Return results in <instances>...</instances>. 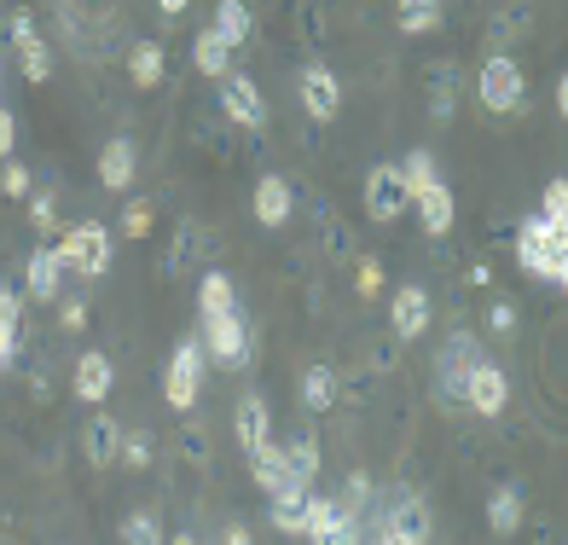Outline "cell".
<instances>
[{
    "label": "cell",
    "mask_w": 568,
    "mask_h": 545,
    "mask_svg": "<svg viewBox=\"0 0 568 545\" xmlns=\"http://www.w3.org/2000/svg\"><path fill=\"white\" fill-rule=\"evenodd\" d=\"M516 262H523L534 279H546V284H568V239H562V226L528 215L523 226H516Z\"/></svg>",
    "instance_id": "1"
},
{
    "label": "cell",
    "mask_w": 568,
    "mask_h": 545,
    "mask_svg": "<svg viewBox=\"0 0 568 545\" xmlns=\"http://www.w3.org/2000/svg\"><path fill=\"white\" fill-rule=\"evenodd\" d=\"M59 262H64V273H82V279H99V273H111V262H116V239L99 221H82V226H64L59 232Z\"/></svg>",
    "instance_id": "2"
},
{
    "label": "cell",
    "mask_w": 568,
    "mask_h": 545,
    "mask_svg": "<svg viewBox=\"0 0 568 545\" xmlns=\"http://www.w3.org/2000/svg\"><path fill=\"white\" fill-rule=\"evenodd\" d=\"M250 325L239 320V307L232 314H215V320H203V354L215 360V366H250Z\"/></svg>",
    "instance_id": "3"
},
{
    "label": "cell",
    "mask_w": 568,
    "mask_h": 545,
    "mask_svg": "<svg viewBox=\"0 0 568 545\" xmlns=\"http://www.w3.org/2000/svg\"><path fill=\"white\" fill-rule=\"evenodd\" d=\"M302 534L307 539H359V516H348L337 499L307 487L302 493Z\"/></svg>",
    "instance_id": "4"
},
{
    "label": "cell",
    "mask_w": 568,
    "mask_h": 545,
    "mask_svg": "<svg viewBox=\"0 0 568 545\" xmlns=\"http://www.w3.org/2000/svg\"><path fill=\"white\" fill-rule=\"evenodd\" d=\"M481 105L499 111V117L523 111V70H516L510 53H494V59L481 64Z\"/></svg>",
    "instance_id": "5"
},
{
    "label": "cell",
    "mask_w": 568,
    "mask_h": 545,
    "mask_svg": "<svg viewBox=\"0 0 568 545\" xmlns=\"http://www.w3.org/2000/svg\"><path fill=\"white\" fill-rule=\"evenodd\" d=\"M464 406L470 412H481V418H499L505 412V401H510V383H505V372L499 366H487V360H470L464 366Z\"/></svg>",
    "instance_id": "6"
},
{
    "label": "cell",
    "mask_w": 568,
    "mask_h": 545,
    "mask_svg": "<svg viewBox=\"0 0 568 545\" xmlns=\"http://www.w3.org/2000/svg\"><path fill=\"white\" fill-rule=\"evenodd\" d=\"M406 203H412V192H406V180H400V163H377L366 174V215L389 226V221L406 215Z\"/></svg>",
    "instance_id": "7"
},
{
    "label": "cell",
    "mask_w": 568,
    "mask_h": 545,
    "mask_svg": "<svg viewBox=\"0 0 568 545\" xmlns=\"http://www.w3.org/2000/svg\"><path fill=\"white\" fill-rule=\"evenodd\" d=\"M221 111L239 122V128H262V122H267L262 88H255L250 75H239V70H226V75H221Z\"/></svg>",
    "instance_id": "8"
},
{
    "label": "cell",
    "mask_w": 568,
    "mask_h": 545,
    "mask_svg": "<svg viewBox=\"0 0 568 545\" xmlns=\"http://www.w3.org/2000/svg\"><path fill=\"white\" fill-rule=\"evenodd\" d=\"M429 291L424 284H400V291L389 296V331L400 336V343H412V336H424L429 331Z\"/></svg>",
    "instance_id": "9"
},
{
    "label": "cell",
    "mask_w": 568,
    "mask_h": 545,
    "mask_svg": "<svg viewBox=\"0 0 568 545\" xmlns=\"http://www.w3.org/2000/svg\"><path fill=\"white\" fill-rule=\"evenodd\" d=\"M12 53H18L23 75H30L36 88L53 75V53H47V41L36 36V18H30V12H12Z\"/></svg>",
    "instance_id": "10"
},
{
    "label": "cell",
    "mask_w": 568,
    "mask_h": 545,
    "mask_svg": "<svg viewBox=\"0 0 568 545\" xmlns=\"http://www.w3.org/2000/svg\"><path fill=\"white\" fill-rule=\"evenodd\" d=\"M302 111L314 117V122H331V117L343 111V82L325 64H307L302 70Z\"/></svg>",
    "instance_id": "11"
},
{
    "label": "cell",
    "mask_w": 568,
    "mask_h": 545,
    "mask_svg": "<svg viewBox=\"0 0 568 545\" xmlns=\"http://www.w3.org/2000/svg\"><path fill=\"white\" fill-rule=\"evenodd\" d=\"M70 388L82 395L88 406H99L116 388V372H111V354H99V349H88L82 360H75V377H70Z\"/></svg>",
    "instance_id": "12"
},
{
    "label": "cell",
    "mask_w": 568,
    "mask_h": 545,
    "mask_svg": "<svg viewBox=\"0 0 568 545\" xmlns=\"http://www.w3.org/2000/svg\"><path fill=\"white\" fill-rule=\"evenodd\" d=\"M412 203H418V215H424V232H429V239H447V232H453V186H447V180L435 174L424 192H412Z\"/></svg>",
    "instance_id": "13"
},
{
    "label": "cell",
    "mask_w": 568,
    "mask_h": 545,
    "mask_svg": "<svg viewBox=\"0 0 568 545\" xmlns=\"http://www.w3.org/2000/svg\"><path fill=\"white\" fill-rule=\"evenodd\" d=\"M134 169H140L134 140H111L105 151H99V186H105V192H128V186H134Z\"/></svg>",
    "instance_id": "14"
},
{
    "label": "cell",
    "mask_w": 568,
    "mask_h": 545,
    "mask_svg": "<svg viewBox=\"0 0 568 545\" xmlns=\"http://www.w3.org/2000/svg\"><path fill=\"white\" fill-rule=\"evenodd\" d=\"M64 262H59V250H36L30 255V268H23V291H30L36 302H59V291H64Z\"/></svg>",
    "instance_id": "15"
},
{
    "label": "cell",
    "mask_w": 568,
    "mask_h": 545,
    "mask_svg": "<svg viewBox=\"0 0 568 545\" xmlns=\"http://www.w3.org/2000/svg\"><path fill=\"white\" fill-rule=\"evenodd\" d=\"M372 539H395V545H406V539H429V511L400 499V505L389 511V523H377V528H372Z\"/></svg>",
    "instance_id": "16"
},
{
    "label": "cell",
    "mask_w": 568,
    "mask_h": 545,
    "mask_svg": "<svg viewBox=\"0 0 568 545\" xmlns=\"http://www.w3.org/2000/svg\"><path fill=\"white\" fill-rule=\"evenodd\" d=\"M291 210H296V198H291V180L267 174L262 186H255V221H262V226H284V221H291Z\"/></svg>",
    "instance_id": "17"
},
{
    "label": "cell",
    "mask_w": 568,
    "mask_h": 545,
    "mask_svg": "<svg viewBox=\"0 0 568 545\" xmlns=\"http://www.w3.org/2000/svg\"><path fill=\"white\" fill-rule=\"evenodd\" d=\"M232 430H239V441L255 453L262 441H273V424H267V401L262 395H244L239 401V412H232Z\"/></svg>",
    "instance_id": "18"
},
{
    "label": "cell",
    "mask_w": 568,
    "mask_h": 545,
    "mask_svg": "<svg viewBox=\"0 0 568 545\" xmlns=\"http://www.w3.org/2000/svg\"><path fill=\"white\" fill-rule=\"evenodd\" d=\"M250 476H255V487L278 493L284 482H291V453H284V447H273V441H262V447L250 453Z\"/></svg>",
    "instance_id": "19"
},
{
    "label": "cell",
    "mask_w": 568,
    "mask_h": 545,
    "mask_svg": "<svg viewBox=\"0 0 568 545\" xmlns=\"http://www.w3.org/2000/svg\"><path fill=\"white\" fill-rule=\"evenodd\" d=\"M232 307H239L232 279H226V273H203V284H197V314L215 320V314H232Z\"/></svg>",
    "instance_id": "20"
},
{
    "label": "cell",
    "mask_w": 568,
    "mask_h": 545,
    "mask_svg": "<svg viewBox=\"0 0 568 545\" xmlns=\"http://www.w3.org/2000/svg\"><path fill=\"white\" fill-rule=\"evenodd\" d=\"M210 30H215L226 47H244V41H250V30H255V23H250V7H244V0H221Z\"/></svg>",
    "instance_id": "21"
},
{
    "label": "cell",
    "mask_w": 568,
    "mask_h": 545,
    "mask_svg": "<svg viewBox=\"0 0 568 545\" xmlns=\"http://www.w3.org/2000/svg\"><path fill=\"white\" fill-rule=\"evenodd\" d=\"M128 75H134V88H158L163 82V41H134Z\"/></svg>",
    "instance_id": "22"
},
{
    "label": "cell",
    "mask_w": 568,
    "mask_h": 545,
    "mask_svg": "<svg viewBox=\"0 0 568 545\" xmlns=\"http://www.w3.org/2000/svg\"><path fill=\"white\" fill-rule=\"evenodd\" d=\"M487 528H494V534H516V528H523V493L499 487L494 499H487Z\"/></svg>",
    "instance_id": "23"
},
{
    "label": "cell",
    "mask_w": 568,
    "mask_h": 545,
    "mask_svg": "<svg viewBox=\"0 0 568 545\" xmlns=\"http://www.w3.org/2000/svg\"><path fill=\"white\" fill-rule=\"evenodd\" d=\"M395 23H400L406 36H429V30H442V0H400Z\"/></svg>",
    "instance_id": "24"
},
{
    "label": "cell",
    "mask_w": 568,
    "mask_h": 545,
    "mask_svg": "<svg viewBox=\"0 0 568 545\" xmlns=\"http://www.w3.org/2000/svg\"><path fill=\"white\" fill-rule=\"evenodd\" d=\"M302 401H307V412H325L331 401H337V372H331V366H307L302 372Z\"/></svg>",
    "instance_id": "25"
},
{
    "label": "cell",
    "mask_w": 568,
    "mask_h": 545,
    "mask_svg": "<svg viewBox=\"0 0 568 545\" xmlns=\"http://www.w3.org/2000/svg\"><path fill=\"white\" fill-rule=\"evenodd\" d=\"M192 59H197L203 75H215V82H221V75H226V59H232V47H226L215 30H203V36L192 41Z\"/></svg>",
    "instance_id": "26"
},
{
    "label": "cell",
    "mask_w": 568,
    "mask_h": 545,
    "mask_svg": "<svg viewBox=\"0 0 568 545\" xmlns=\"http://www.w3.org/2000/svg\"><path fill=\"white\" fill-rule=\"evenodd\" d=\"M122 447V430H116V418H93V430H88V453H93V464H111V453Z\"/></svg>",
    "instance_id": "27"
},
{
    "label": "cell",
    "mask_w": 568,
    "mask_h": 545,
    "mask_svg": "<svg viewBox=\"0 0 568 545\" xmlns=\"http://www.w3.org/2000/svg\"><path fill=\"white\" fill-rule=\"evenodd\" d=\"M128 545H158L163 539V523L158 516H145V511H134V516H122V528H116Z\"/></svg>",
    "instance_id": "28"
},
{
    "label": "cell",
    "mask_w": 568,
    "mask_h": 545,
    "mask_svg": "<svg viewBox=\"0 0 568 545\" xmlns=\"http://www.w3.org/2000/svg\"><path fill=\"white\" fill-rule=\"evenodd\" d=\"M284 453H291V476L314 487V476H320V441H296V447H284Z\"/></svg>",
    "instance_id": "29"
},
{
    "label": "cell",
    "mask_w": 568,
    "mask_h": 545,
    "mask_svg": "<svg viewBox=\"0 0 568 545\" xmlns=\"http://www.w3.org/2000/svg\"><path fill=\"white\" fill-rule=\"evenodd\" d=\"M539 221H551V226L568 221V180H551V186L539 192Z\"/></svg>",
    "instance_id": "30"
},
{
    "label": "cell",
    "mask_w": 568,
    "mask_h": 545,
    "mask_svg": "<svg viewBox=\"0 0 568 545\" xmlns=\"http://www.w3.org/2000/svg\"><path fill=\"white\" fill-rule=\"evenodd\" d=\"M400 180H406V192H424L435 180V158H429V151H412V158L400 163Z\"/></svg>",
    "instance_id": "31"
},
{
    "label": "cell",
    "mask_w": 568,
    "mask_h": 545,
    "mask_svg": "<svg viewBox=\"0 0 568 545\" xmlns=\"http://www.w3.org/2000/svg\"><path fill=\"white\" fill-rule=\"evenodd\" d=\"M122 232H128V239H145V232H151V203L145 198H134L122 210Z\"/></svg>",
    "instance_id": "32"
},
{
    "label": "cell",
    "mask_w": 568,
    "mask_h": 545,
    "mask_svg": "<svg viewBox=\"0 0 568 545\" xmlns=\"http://www.w3.org/2000/svg\"><path fill=\"white\" fill-rule=\"evenodd\" d=\"M30 221H36L41 232H53V226H59V192H41V198L30 203Z\"/></svg>",
    "instance_id": "33"
},
{
    "label": "cell",
    "mask_w": 568,
    "mask_h": 545,
    "mask_svg": "<svg viewBox=\"0 0 568 545\" xmlns=\"http://www.w3.org/2000/svg\"><path fill=\"white\" fill-rule=\"evenodd\" d=\"M0 192H7V198H23V192H30V169L7 158V169H0Z\"/></svg>",
    "instance_id": "34"
},
{
    "label": "cell",
    "mask_w": 568,
    "mask_h": 545,
    "mask_svg": "<svg viewBox=\"0 0 568 545\" xmlns=\"http://www.w3.org/2000/svg\"><path fill=\"white\" fill-rule=\"evenodd\" d=\"M88 325V302L82 296H64L59 302V331H82Z\"/></svg>",
    "instance_id": "35"
},
{
    "label": "cell",
    "mask_w": 568,
    "mask_h": 545,
    "mask_svg": "<svg viewBox=\"0 0 568 545\" xmlns=\"http://www.w3.org/2000/svg\"><path fill=\"white\" fill-rule=\"evenodd\" d=\"M354 279H359V296H366V302H372V296H383V268L372 262V255L359 262V273H354Z\"/></svg>",
    "instance_id": "36"
},
{
    "label": "cell",
    "mask_w": 568,
    "mask_h": 545,
    "mask_svg": "<svg viewBox=\"0 0 568 545\" xmlns=\"http://www.w3.org/2000/svg\"><path fill=\"white\" fill-rule=\"evenodd\" d=\"M12 360H18V320L0 314V372H7Z\"/></svg>",
    "instance_id": "37"
},
{
    "label": "cell",
    "mask_w": 568,
    "mask_h": 545,
    "mask_svg": "<svg viewBox=\"0 0 568 545\" xmlns=\"http://www.w3.org/2000/svg\"><path fill=\"white\" fill-rule=\"evenodd\" d=\"M122 458L134 464V471H145V464H151V441H145V435H128V441H122Z\"/></svg>",
    "instance_id": "38"
},
{
    "label": "cell",
    "mask_w": 568,
    "mask_h": 545,
    "mask_svg": "<svg viewBox=\"0 0 568 545\" xmlns=\"http://www.w3.org/2000/svg\"><path fill=\"white\" fill-rule=\"evenodd\" d=\"M487 325H494L499 336H510L516 331V307L510 302H494V307H487Z\"/></svg>",
    "instance_id": "39"
},
{
    "label": "cell",
    "mask_w": 568,
    "mask_h": 545,
    "mask_svg": "<svg viewBox=\"0 0 568 545\" xmlns=\"http://www.w3.org/2000/svg\"><path fill=\"white\" fill-rule=\"evenodd\" d=\"M12 145H18V122H12V111L0 105V163L12 158Z\"/></svg>",
    "instance_id": "40"
},
{
    "label": "cell",
    "mask_w": 568,
    "mask_h": 545,
    "mask_svg": "<svg viewBox=\"0 0 568 545\" xmlns=\"http://www.w3.org/2000/svg\"><path fill=\"white\" fill-rule=\"evenodd\" d=\"M0 314H7V320H18V325H23V296L12 291V284H0Z\"/></svg>",
    "instance_id": "41"
},
{
    "label": "cell",
    "mask_w": 568,
    "mask_h": 545,
    "mask_svg": "<svg viewBox=\"0 0 568 545\" xmlns=\"http://www.w3.org/2000/svg\"><path fill=\"white\" fill-rule=\"evenodd\" d=\"M158 7H163V18H186L192 0H158Z\"/></svg>",
    "instance_id": "42"
},
{
    "label": "cell",
    "mask_w": 568,
    "mask_h": 545,
    "mask_svg": "<svg viewBox=\"0 0 568 545\" xmlns=\"http://www.w3.org/2000/svg\"><path fill=\"white\" fill-rule=\"evenodd\" d=\"M0 82H7V47H0Z\"/></svg>",
    "instance_id": "43"
}]
</instances>
